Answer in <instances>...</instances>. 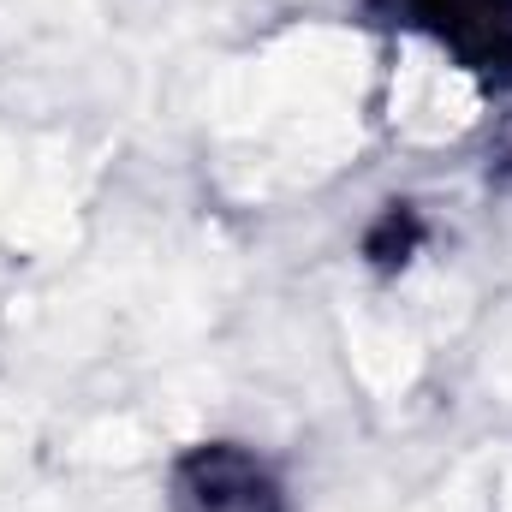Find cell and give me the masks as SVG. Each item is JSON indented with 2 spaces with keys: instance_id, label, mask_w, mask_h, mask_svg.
Segmentation results:
<instances>
[{
  "instance_id": "6da1fadb",
  "label": "cell",
  "mask_w": 512,
  "mask_h": 512,
  "mask_svg": "<svg viewBox=\"0 0 512 512\" xmlns=\"http://www.w3.org/2000/svg\"><path fill=\"white\" fill-rule=\"evenodd\" d=\"M179 501L185 512H280V495L268 483V471L245 453H197L179 477Z\"/></svg>"
}]
</instances>
